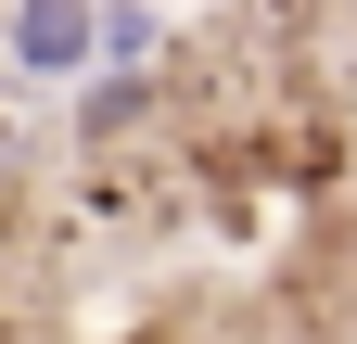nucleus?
Returning a JSON list of instances; mask_svg holds the SVG:
<instances>
[{
  "instance_id": "1",
  "label": "nucleus",
  "mask_w": 357,
  "mask_h": 344,
  "mask_svg": "<svg viewBox=\"0 0 357 344\" xmlns=\"http://www.w3.org/2000/svg\"><path fill=\"white\" fill-rule=\"evenodd\" d=\"M89 52H102V0H26L13 13V64L26 77H77Z\"/></svg>"
},
{
  "instance_id": "2",
  "label": "nucleus",
  "mask_w": 357,
  "mask_h": 344,
  "mask_svg": "<svg viewBox=\"0 0 357 344\" xmlns=\"http://www.w3.org/2000/svg\"><path fill=\"white\" fill-rule=\"evenodd\" d=\"M77 115H89V141H102V127H128V115H141V77H102V90H89Z\"/></svg>"
}]
</instances>
